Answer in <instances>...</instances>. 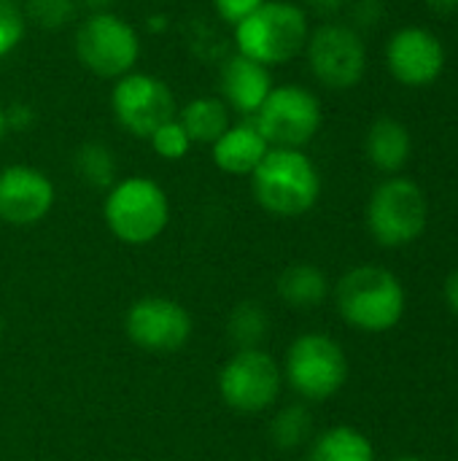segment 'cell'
Here are the masks:
<instances>
[{"instance_id":"33","label":"cell","mask_w":458,"mask_h":461,"mask_svg":"<svg viewBox=\"0 0 458 461\" xmlns=\"http://www.w3.org/2000/svg\"><path fill=\"white\" fill-rule=\"evenodd\" d=\"M424 5L435 14H456L458 0H424Z\"/></svg>"},{"instance_id":"13","label":"cell","mask_w":458,"mask_h":461,"mask_svg":"<svg viewBox=\"0 0 458 461\" xmlns=\"http://www.w3.org/2000/svg\"><path fill=\"white\" fill-rule=\"evenodd\" d=\"M386 68L408 89L432 86L445 73V46L429 27H400L386 41Z\"/></svg>"},{"instance_id":"20","label":"cell","mask_w":458,"mask_h":461,"mask_svg":"<svg viewBox=\"0 0 458 461\" xmlns=\"http://www.w3.org/2000/svg\"><path fill=\"white\" fill-rule=\"evenodd\" d=\"M308 461H378L373 440L356 427H329L308 443Z\"/></svg>"},{"instance_id":"10","label":"cell","mask_w":458,"mask_h":461,"mask_svg":"<svg viewBox=\"0 0 458 461\" xmlns=\"http://www.w3.org/2000/svg\"><path fill=\"white\" fill-rule=\"evenodd\" d=\"M270 149H305L324 124L319 95L302 84L273 86L262 108L251 116Z\"/></svg>"},{"instance_id":"6","label":"cell","mask_w":458,"mask_h":461,"mask_svg":"<svg viewBox=\"0 0 458 461\" xmlns=\"http://www.w3.org/2000/svg\"><path fill=\"white\" fill-rule=\"evenodd\" d=\"M367 232L383 249H405L429 227L427 192L408 176H386L367 200Z\"/></svg>"},{"instance_id":"16","label":"cell","mask_w":458,"mask_h":461,"mask_svg":"<svg viewBox=\"0 0 458 461\" xmlns=\"http://www.w3.org/2000/svg\"><path fill=\"white\" fill-rule=\"evenodd\" d=\"M208 149H211L213 165L224 176L248 178L256 170V165L265 159V154L270 151V143L262 138V132L256 130L251 119H240V122H232L221 132V138L213 140Z\"/></svg>"},{"instance_id":"15","label":"cell","mask_w":458,"mask_h":461,"mask_svg":"<svg viewBox=\"0 0 458 461\" xmlns=\"http://www.w3.org/2000/svg\"><path fill=\"white\" fill-rule=\"evenodd\" d=\"M273 70L232 51L219 70V97L232 113L251 119L273 92Z\"/></svg>"},{"instance_id":"19","label":"cell","mask_w":458,"mask_h":461,"mask_svg":"<svg viewBox=\"0 0 458 461\" xmlns=\"http://www.w3.org/2000/svg\"><path fill=\"white\" fill-rule=\"evenodd\" d=\"M175 116L184 124L192 143H200V146H211L232 124V111L227 108V103L219 95L192 97L189 103H184L178 108Z\"/></svg>"},{"instance_id":"1","label":"cell","mask_w":458,"mask_h":461,"mask_svg":"<svg viewBox=\"0 0 458 461\" xmlns=\"http://www.w3.org/2000/svg\"><path fill=\"white\" fill-rule=\"evenodd\" d=\"M332 297L340 319L367 335L391 332L405 319L408 308L402 281L381 265L351 267L332 286Z\"/></svg>"},{"instance_id":"21","label":"cell","mask_w":458,"mask_h":461,"mask_svg":"<svg viewBox=\"0 0 458 461\" xmlns=\"http://www.w3.org/2000/svg\"><path fill=\"white\" fill-rule=\"evenodd\" d=\"M73 173L84 186L108 192L119 181L116 154L103 140H84L73 154Z\"/></svg>"},{"instance_id":"28","label":"cell","mask_w":458,"mask_h":461,"mask_svg":"<svg viewBox=\"0 0 458 461\" xmlns=\"http://www.w3.org/2000/svg\"><path fill=\"white\" fill-rule=\"evenodd\" d=\"M262 3H267V0H211L213 14L224 24H229V27H235L238 22H243L248 14H254Z\"/></svg>"},{"instance_id":"23","label":"cell","mask_w":458,"mask_h":461,"mask_svg":"<svg viewBox=\"0 0 458 461\" xmlns=\"http://www.w3.org/2000/svg\"><path fill=\"white\" fill-rule=\"evenodd\" d=\"M270 440L278 451H297L313 440V413L308 402L283 405L270 421Z\"/></svg>"},{"instance_id":"3","label":"cell","mask_w":458,"mask_h":461,"mask_svg":"<svg viewBox=\"0 0 458 461\" xmlns=\"http://www.w3.org/2000/svg\"><path fill=\"white\" fill-rule=\"evenodd\" d=\"M308 35L310 16L294 0H267L232 27L235 51L270 70L297 59Z\"/></svg>"},{"instance_id":"34","label":"cell","mask_w":458,"mask_h":461,"mask_svg":"<svg viewBox=\"0 0 458 461\" xmlns=\"http://www.w3.org/2000/svg\"><path fill=\"white\" fill-rule=\"evenodd\" d=\"M5 132H8V127H5V113H3V105H0V140L5 138Z\"/></svg>"},{"instance_id":"5","label":"cell","mask_w":458,"mask_h":461,"mask_svg":"<svg viewBox=\"0 0 458 461\" xmlns=\"http://www.w3.org/2000/svg\"><path fill=\"white\" fill-rule=\"evenodd\" d=\"M73 51L86 73L116 81L138 68L143 41L138 27L116 11L84 14L73 32Z\"/></svg>"},{"instance_id":"24","label":"cell","mask_w":458,"mask_h":461,"mask_svg":"<svg viewBox=\"0 0 458 461\" xmlns=\"http://www.w3.org/2000/svg\"><path fill=\"white\" fill-rule=\"evenodd\" d=\"M22 11L27 19V27H38L46 32L65 30L78 16V0H22Z\"/></svg>"},{"instance_id":"9","label":"cell","mask_w":458,"mask_h":461,"mask_svg":"<svg viewBox=\"0 0 458 461\" xmlns=\"http://www.w3.org/2000/svg\"><path fill=\"white\" fill-rule=\"evenodd\" d=\"M221 402L243 416L270 411L283 392L281 362L265 348L235 351L216 375Z\"/></svg>"},{"instance_id":"26","label":"cell","mask_w":458,"mask_h":461,"mask_svg":"<svg viewBox=\"0 0 458 461\" xmlns=\"http://www.w3.org/2000/svg\"><path fill=\"white\" fill-rule=\"evenodd\" d=\"M27 32L22 0H0V59L11 54Z\"/></svg>"},{"instance_id":"27","label":"cell","mask_w":458,"mask_h":461,"mask_svg":"<svg viewBox=\"0 0 458 461\" xmlns=\"http://www.w3.org/2000/svg\"><path fill=\"white\" fill-rule=\"evenodd\" d=\"M348 14H351V27L356 32L375 30L386 19V0H348Z\"/></svg>"},{"instance_id":"30","label":"cell","mask_w":458,"mask_h":461,"mask_svg":"<svg viewBox=\"0 0 458 461\" xmlns=\"http://www.w3.org/2000/svg\"><path fill=\"white\" fill-rule=\"evenodd\" d=\"M300 5L305 8V14H316L321 19H332L337 16L340 11H346L348 0H300Z\"/></svg>"},{"instance_id":"17","label":"cell","mask_w":458,"mask_h":461,"mask_svg":"<svg viewBox=\"0 0 458 461\" xmlns=\"http://www.w3.org/2000/svg\"><path fill=\"white\" fill-rule=\"evenodd\" d=\"M367 162L383 176H400L413 154V135L397 116H378L364 135Z\"/></svg>"},{"instance_id":"8","label":"cell","mask_w":458,"mask_h":461,"mask_svg":"<svg viewBox=\"0 0 458 461\" xmlns=\"http://www.w3.org/2000/svg\"><path fill=\"white\" fill-rule=\"evenodd\" d=\"M302 54L310 76L332 92L359 86L367 73V43L348 22L327 19L310 27Z\"/></svg>"},{"instance_id":"25","label":"cell","mask_w":458,"mask_h":461,"mask_svg":"<svg viewBox=\"0 0 458 461\" xmlns=\"http://www.w3.org/2000/svg\"><path fill=\"white\" fill-rule=\"evenodd\" d=\"M148 143L154 149L157 157H162L165 162H178L184 159L189 151H192V138L186 135L184 124L178 122V116L167 119L165 124H159L151 135H148Z\"/></svg>"},{"instance_id":"7","label":"cell","mask_w":458,"mask_h":461,"mask_svg":"<svg viewBox=\"0 0 458 461\" xmlns=\"http://www.w3.org/2000/svg\"><path fill=\"white\" fill-rule=\"evenodd\" d=\"M283 384L302 402H327L348 381V357L343 346L327 332L297 335L283 357Z\"/></svg>"},{"instance_id":"2","label":"cell","mask_w":458,"mask_h":461,"mask_svg":"<svg viewBox=\"0 0 458 461\" xmlns=\"http://www.w3.org/2000/svg\"><path fill=\"white\" fill-rule=\"evenodd\" d=\"M248 184L254 203L278 219L305 216L321 197V173L305 149H270Z\"/></svg>"},{"instance_id":"4","label":"cell","mask_w":458,"mask_h":461,"mask_svg":"<svg viewBox=\"0 0 458 461\" xmlns=\"http://www.w3.org/2000/svg\"><path fill=\"white\" fill-rule=\"evenodd\" d=\"M103 221L119 243L148 246L170 224V197L148 176L119 178L103 197Z\"/></svg>"},{"instance_id":"11","label":"cell","mask_w":458,"mask_h":461,"mask_svg":"<svg viewBox=\"0 0 458 461\" xmlns=\"http://www.w3.org/2000/svg\"><path fill=\"white\" fill-rule=\"evenodd\" d=\"M111 111L124 132L148 140V135L159 124H165L178 113V103L165 78L154 73L132 70L113 81Z\"/></svg>"},{"instance_id":"18","label":"cell","mask_w":458,"mask_h":461,"mask_svg":"<svg viewBox=\"0 0 458 461\" xmlns=\"http://www.w3.org/2000/svg\"><path fill=\"white\" fill-rule=\"evenodd\" d=\"M275 292L283 305L294 311H310L329 300L332 284L327 273L313 262H292L275 278Z\"/></svg>"},{"instance_id":"14","label":"cell","mask_w":458,"mask_h":461,"mask_svg":"<svg viewBox=\"0 0 458 461\" xmlns=\"http://www.w3.org/2000/svg\"><path fill=\"white\" fill-rule=\"evenodd\" d=\"M57 203L54 181L35 165H5L0 170V221L8 227L40 224Z\"/></svg>"},{"instance_id":"12","label":"cell","mask_w":458,"mask_h":461,"mask_svg":"<svg viewBox=\"0 0 458 461\" xmlns=\"http://www.w3.org/2000/svg\"><path fill=\"white\" fill-rule=\"evenodd\" d=\"M124 335L140 351L165 357L181 351L192 340L194 319L184 303L162 294H148L127 308Z\"/></svg>"},{"instance_id":"32","label":"cell","mask_w":458,"mask_h":461,"mask_svg":"<svg viewBox=\"0 0 458 461\" xmlns=\"http://www.w3.org/2000/svg\"><path fill=\"white\" fill-rule=\"evenodd\" d=\"M116 0H78V8L86 14H103V11H113Z\"/></svg>"},{"instance_id":"35","label":"cell","mask_w":458,"mask_h":461,"mask_svg":"<svg viewBox=\"0 0 458 461\" xmlns=\"http://www.w3.org/2000/svg\"><path fill=\"white\" fill-rule=\"evenodd\" d=\"M394 461H427V459H421V456H400V459H394Z\"/></svg>"},{"instance_id":"29","label":"cell","mask_w":458,"mask_h":461,"mask_svg":"<svg viewBox=\"0 0 458 461\" xmlns=\"http://www.w3.org/2000/svg\"><path fill=\"white\" fill-rule=\"evenodd\" d=\"M3 113H5V127L13 132H24L35 124V111L27 103H8L3 105Z\"/></svg>"},{"instance_id":"36","label":"cell","mask_w":458,"mask_h":461,"mask_svg":"<svg viewBox=\"0 0 458 461\" xmlns=\"http://www.w3.org/2000/svg\"><path fill=\"white\" fill-rule=\"evenodd\" d=\"M3 330H5V319H3V311H0V338H3Z\"/></svg>"},{"instance_id":"31","label":"cell","mask_w":458,"mask_h":461,"mask_svg":"<svg viewBox=\"0 0 458 461\" xmlns=\"http://www.w3.org/2000/svg\"><path fill=\"white\" fill-rule=\"evenodd\" d=\"M443 297H445L448 311H451V313L458 319V267L451 273V276H448L445 289H443Z\"/></svg>"},{"instance_id":"22","label":"cell","mask_w":458,"mask_h":461,"mask_svg":"<svg viewBox=\"0 0 458 461\" xmlns=\"http://www.w3.org/2000/svg\"><path fill=\"white\" fill-rule=\"evenodd\" d=\"M270 335V316L262 303L243 300L238 303L227 316V338L235 351L246 348H262V343Z\"/></svg>"}]
</instances>
